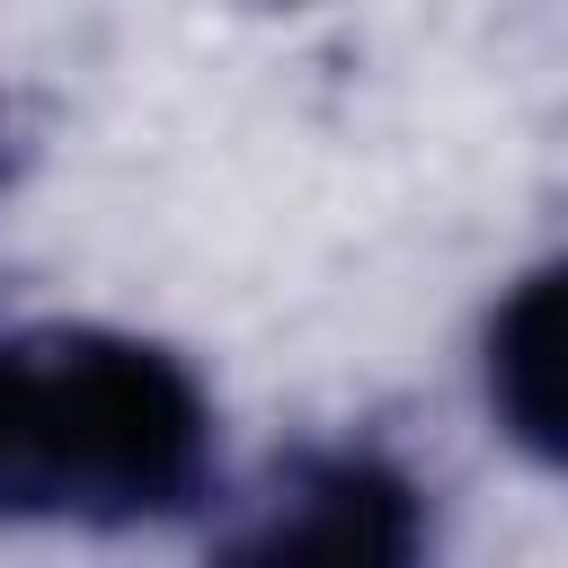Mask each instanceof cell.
Segmentation results:
<instances>
[{
  "mask_svg": "<svg viewBox=\"0 0 568 568\" xmlns=\"http://www.w3.org/2000/svg\"><path fill=\"white\" fill-rule=\"evenodd\" d=\"M213 497V399L186 355L44 320L0 337V524L133 532Z\"/></svg>",
  "mask_w": 568,
  "mask_h": 568,
  "instance_id": "cell-1",
  "label": "cell"
},
{
  "mask_svg": "<svg viewBox=\"0 0 568 568\" xmlns=\"http://www.w3.org/2000/svg\"><path fill=\"white\" fill-rule=\"evenodd\" d=\"M222 559H417L426 488L373 444H293L213 532Z\"/></svg>",
  "mask_w": 568,
  "mask_h": 568,
  "instance_id": "cell-2",
  "label": "cell"
},
{
  "mask_svg": "<svg viewBox=\"0 0 568 568\" xmlns=\"http://www.w3.org/2000/svg\"><path fill=\"white\" fill-rule=\"evenodd\" d=\"M479 382L515 453L541 470H568V257L532 266L479 337Z\"/></svg>",
  "mask_w": 568,
  "mask_h": 568,
  "instance_id": "cell-3",
  "label": "cell"
}]
</instances>
